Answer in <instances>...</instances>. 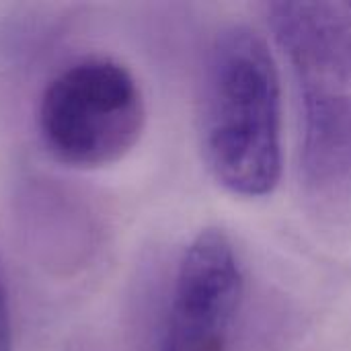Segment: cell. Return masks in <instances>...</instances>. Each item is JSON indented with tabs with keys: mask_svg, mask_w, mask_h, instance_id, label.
I'll return each mask as SVG.
<instances>
[{
	"mask_svg": "<svg viewBox=\"0 0 351 351\" xmlns=\"http://www.w3.org/2000/svg\"><path fill=\"white\" fill-rule=\"evenodd\" d=\"M202 148L212 177L232 195H271L282 179V86L267 41L230 25L212 41L202 97Z\"/></svg>",
	"mask_w": 351,
	"mask_h": 351,
	"instance_id": "cell-1",
	"label": "cell"
},
{
	"mask_svg": "<svg viewBox=\"0 0 351 351\" xmlns=\"http://www.w3.org/2000/svg\"><path fill=\"white\" fill-rule=\"evenodd\" d=\"M267 23L298 82L306 177L333 185L351 173V4L274 2Z\"/></svg>",
	"mask_w": 351,
	"mask_h": 351,
	"instance_id": "cell-2",
	"label": "cell"
},
{
	"mask_svg": "<svg viewBox=\"0 0 351 351\" xmlns=\"http://www.w3.org/2000/svg\"><path fill=\"white\" fill-rule=\"evenodd\" d=\"M39 134L49 154L74 169L121 160L146 125L142 88L121 62L84 58L58 72L39 101Z\"/></svg>",
	"mask_w": 351,
	"mask_h": 351,
	"instance_id": "cell-3",
	"label": "cell"
},
{
	"mask_svg": "<svg viewBox=\"0 0 351 351\" xmlns=\"http://www.w3.org/2000/svg\"><path fill=\"white\" fill-rule=\"evenodd\" d=\"M245 296V269L222 228H204L183 251L156 351H228Z\"/></svg>",
	"mask_w": 351,
	"mask_h": 351,
	"instance_id": "cell-4",
	"label": "cell"
},
{
	"mask_svg": "<svg viewBox=\"0 0 351 351\" xmlns=\"http://www.w3.org/2000/svg\"><path fill=\"white\" fill-rule=\"evenodd\" d=\"M0 351H12V313L6 269L0 257Z\"/></svg>",
	"mask_w": 351,
	"mask_h": 351,
	"instance_id": "cell-5",
	"label": "cell"
}]
</instances>
